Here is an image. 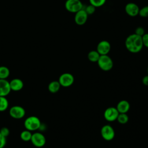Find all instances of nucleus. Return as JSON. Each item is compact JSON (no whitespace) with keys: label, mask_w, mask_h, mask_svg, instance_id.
<instances>
[{"label":"nucleus","mask_w":148,"mask_h":148,"mask_svg":"<svg viewBox=\"0 0 148 148\" xmlns=\"http://www.w3.org/2000/svg\"><path fill=\"white\" fill-rule=\"evenodd\" d=\"M83 9L86 11L88 15L92 14L95 12V7L91 4L86 6V8Z\"/></svg>","instance_id":"obj_24"},{"label":"nucleus","mask_w":148,"mask_h":148,"mask_svg":"<svg viewBox=\"0 0 148 148\" xmlns=\"http://www.w3.org/2000/svg\"><path fill=\"white\" fill-rule=\"evenodd\" d=\"M10 75L9 68L5 66H0V79H6Z\"/></svg>","instance_id":"obj_18"},{"label":"nucleus","mask_w":148,"mask_h":148,"mask_svg":"<svg viewBox=\"0 0 148 148\" xmlns=\"http://www.w3.org/2000/svg\"><path fill=\"white\" fill-rule=\"evenodd\" d=\"M9 105V102L6 97L0 96V112L6 110Z\"/></svg>","instance_id":"obj_19"},{"label":"nucleus","mask_w":148,"mask_h":148,"mask_svg":"<svg viewBox=\"0 0 148 148\" xmlns=\"http://www.w3.org/2000/svg\"><path fill=\"white\" fill-rule=\"evenodd\" d=\"M88 14L84 9H81L79 11L75 13L74 20L76 24L79 25H82L84 24L88 18Z\"/></svg>","instance_id":"obj_10"},{"label":"nucleus","mask_w":148,"mask_h":148,"mask_svg":"<svg viewBox=\"0 0 148 148\" xmlns=\"http://www.w3.org/2000/svg\"><path fill=\"white\" fill-rule=\"evenodd\" d=\"M135 34L139 35V36H142L145 34V29H143V27H139L138 28H136L135 29Z\"/></svg>","instance_id":"obj_26"},{"label":"nucleus","mask_w":148,"mask_h":148,"mask_svg":"<svg viewBox=\"0 0 148 148\" xmlns=\"http://www.w3.org/2000/svg\"><path fill=\"white\" fill-rule=\"evenodd\" d=\"M116 108L119 113H127L130 110V105L127 101L121 100L117 103Z\"/></svg>","instance_id":"obj_15"},{"label":"nucleus","mask_w":148,"mask_h":148,"mask_svg":"<svg viewBox=\"0 0 148 148\" xmlns=\"http://www.w3.org/2000/svg\"><path fill=\"white\" fill-rule=\"evenodd\" d=\"M97 64L101 69L104 71H109L113 66V62L112 58L107 55H101Z\"/></svg>","instance_id":"obj_3"},{"label":"nucleus","mask_w":148,"mask_h":148,"mask_svg":"<svg viewBox=\"0 0 148 148\" xmlns=\"http://www.w3.org/2000/svg\"><path fill=\"white\" fill-rule=\"evenodd\" d=\"M24 125L26 130L29 131H35L40 128L41 122L38 117L31 116L25 120Z\"/></svg>","instance_id":"obj_2"},{"label":"nucleus","mask_w":148,"mask_h":148,"mask_svg":"<svg viewBox=\"0 0 148 148\" xmlns=\"http://www.w3.org/2000/svg\"><path fill=\"white\" fill-rule=\"evenodd\" d=\"M111 46L107 40H102L99 42L97 47V51L100 55H107L110 50Z\"/></svg>","instance_id":"obj_11"},{"label":"nucleus","mask_w":148,"mask_h":148,"mask_svg":"<svg viewBox=\"0 0 148 148\" xmlns=\"http://www.w3.org/2000/svg\"><path fill=\"white\" fill-rule=\"evenodd\" d=\"M119 113L116 108L109 107L104 111L103 116L106 120L108 121H113L117 120Z\"/></svg>","instance_id":"obj_9"},{"label":"nucleus","mask_w":148,"mask_h":148,"mask_svg":"<svg viewBox=\"0 0 148 148\" xmlns=\"http://www.w3.org/2000/svg\"><path fill=\"white\" fill-rule=\"evenodd\" d=\"M142 83L145 86H148V75L145 76L142 79Z\"/></svg>","instance_id":"obj_29"},{"label":"nucleus","mask_w":148,"mask_h":148,"mask_svg":"<svg viewBox=\"0 0 148 148\" xmlns=\"http://www.w3.org/2000/svg\"><path fill=\"white\" fill-rule=\"evenodd\" d=\"M61 87V85L58 81H52L48 86V90L51 93L57 92Z\"/></svg>","instance_id":"obj_16"},{"label":"nucleus","mask_w":148,"mask_h":148,"mask_svg":"<svg viewBox=\"0 0 148 148\" xmlns=\"http://www.w3.org/2000/svg\"><path fill=\"white\" fill-rule=\"evenodd\" d=\"M128 116L126 113H119L117 120L121 124H125L128 121Z\"/></svg>","instance_id":"obj_21"},{"label":"nucleus","mask_w":148,"mask_h":148,"mask_svg":"<svg viewBox=\"0 0 148 148\" xmlns=\"http://www.w3.org/2000/svg\"><path fill=\"white\" fill-rule=\"evenodd\" d=\"M106 1V0H89L90 4L95 8L103 6L105 3Z\"/></svg>","instance_id":"obj_22"},{"label":"nucleus","mask_w":148,"mask_h":148,"mask_svg":"<svg viewBox=\"0 0 148 148\" xmlns=\"http://www.w3.org/2000/svg\"><path fill=\"white\" fill-rule=\"evenodd\" d=\"M32 134L31 133V131L25 130L24 131H23L21 132L20 138L23 141H25V142L29 141V140H31Z\"/></svg>","instance_id":"obj_20"},{"label":"nucleus","mask_w":148,"mask_h":148,"mask_svg":"<svg viewBox=\"0 0 148 148\" xmlns=\"http://www.w3.org/2000/svg\"><path fill=\"white\" fill-rule=\"evenodd\" d=\"M147 73H148V66H147Z\"/></svg>","instance_id":"obj_30"},{"label":"nucleus","mask_w":148,"mask_h":148,"mask_svg":"<svg viewBox=\"0 0 148 148\" xmlns=\"http://www.w3.org/2000/svg\"><path fill=\"white\" fill-rule=\"evenodd\" d=\"M6 143V138L2 136L0 133V148H3Z\"/></svg>","instance_id":"obj_28"},{"label":"nucleus","mask_w":148,"mask_h":148,"mask_svg":"<svg viewBox=\"0 0 148 148\" xmlns=\"http://www.w3.org/2000/svg\"><path fill=\"white\" fill-rule=\"evenodd\" d=\"M10 87L11 90L14 91H18L21 90L24 87V83L23 82L18 78H15L12 79L11 81L9 82Z\"/></svg>","instance_id":"obj_14"},{"label":"nucleus","mask_w":148,"mask_h":148,"mask_svg":"<svg viewBox=\"0 0 148 148\" xmlns=\"http://www.w3.org/2000/svg\"><path fill=\"white\" fill-rule=\"evenodd\" d=\"M10 91L9 82L6 79H0V96L6 97Z\"/></svg>","instance_id":"obj_13"},{"label":"nucleus","mask_w":148,"mask_h":148,"mask_svg":"<svg viewBox=\"0 0 148 148\" xmlns=\"http://www.w3.org/2000/svg\"><path fill=\"white\" fill-rule=\"evenodd\" d=\"M142 39L143 46L148 48V33H145L142 36Z\"/></svg>","instance_id":"obj_27"},{"label":"nucleus","mask_w":148,"mask_h":148,"mask_svg":"<svg viewBox=\"0 0 148 148\" xmlns=\"http://www.w3.org/2000/svg\"><path fill=\"white\" fill-rule=\"evenodd\" d=\"M139 15L142 17H148V6H145L139 9Z\"/></svg>","instance_id":"obj_23"},{"label":"nucleus","mask_w":148,"mask_h":148,"mask_svg":"<svg viewBox=\"0 0 148 148\" xmlns=\"http://www.w3.org/2000/svg\"><path fill=\"white\" fill-rule=\"evenodd\" d=\"M30 141L35 147H42L45 146L46 139L45 136L42 133L35 132L32 134Z\"/></svg>","instance_id":"obj_7"},{"label":"nucleus","mask_w":148,"mask_h":148,"mask_svg":"<svg viewBox=\"0 0 148 148\" xmlns=\"http://www.w3.org/2000/svg\"><path fill=\"white\" fill-rule=\"evenodd\" d=\"M74 77L70 73H64L60 75L58 79V82L61 86L64 87H68L71 86L74 83Z\"/></svg>","instance_id":"obj_5"},{"label":"nucleus","mask_w":148,"mask_h":148,"mask_svg":"<svg viewBox=\"0 0 148 148\" xmlns=\"http://www.w3.org/2000/svg\"><path fill=\"white\" fill-rule=\"evenodd\" d=\"M9 114L13 119H21L24 117L25 114V111L23 107L15 105L10 108Z\"/></svg>","instance_id":"obj_8"},{"label":"nucleus","mask_w":148,"mask_h":148,"mask_svg":"<svg viewBox=\"0 0 148 148\" xmlns=\"http://www.w3.org/2000/svg\"><path fill=\"white\" fill-rule=\"evenodd\" d=\"M0 133L4 137L6 138L7 136H8V135L10 134V131L9 130L8 128L7 127H2L1 130H0Z\"/></svg>","instance_id":"obj_25"},{"label":"nucleus","mask_w":148,"mask_h":148,"mask_svg":"<svg viewBox=\"0 0 148 148\" xmlns=\"http://www.w3.org/2000/svg\"><path fill=\"white\" fill-rule=\"evenodd\" d=\"M65 9L72 13H76L83 9V4L80 0H67L65 3Z\"/></svg>","instance_id":"obj_4"},{"label":"nucleus","mask_w":148,"mask_h":148,"mask_svg":"<svg viewBox=\"0 0 148 148\" xmlns=\"http://www.w3.org/2000/svg\"><path fill=\"white\" fill-rule=\"evenodd\" d=\"M100 56L97 50H91L88 53L87 57L89 61L92 62H97Z\"/></svg>","instance_id":"obj_17"},{"label":"nucleus","mask_w":148,"mask_h":148,"mask_svg":"<svg viewBox=\"0 0 148 148\" xmlns=\"http://www.w3.org/2000/svg\"><path fill=\"white\" fill-rule=\"evenodd\" d=\"M101 134L103 139L109 141L114 138L115 136V132L111 125L107 124L103 125L101 128Z\"/></svg>","instance_id":"obj_6"},{"label":"nucleus","mask_w":148,"mask_h":148,"mask_svg":"<svg viewBox=\"0 0 148 148\" xmlns=\"http://www.w3.org/2000/svg\"><path fill=\"white\" fill-rule=\"evenodd\" d=\"M139 6L135 3L130 2L127 3L125 6V11L126 13L131 17H135L139 14Z\"/></svg>","instance_id":"obj_12"},{"label":"nucleus","mask_w":148,"mask_h":148,"mask_svg":"<svg viewBox=\"0 0 148 148\" xmlns=\"http://www.w3.org/2000/svg\"><path fill=\"white\" fill-rule=\"evenodd\" d=\"M125 46L131 53H137L139 52L143 46L142 36L135 34L129 35L125 39Z\"/></svg>","instance_id":"obj_1"}]
</instances>
